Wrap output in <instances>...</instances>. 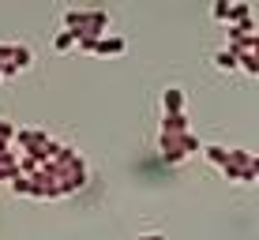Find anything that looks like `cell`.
<instances>
[{
	"instance_id": "7a4b0ae2",
	"label": "cell",
	"mask_w": 259,
	"mask_h": 240,
	"mask_svg": "<svg viewBox=\"0 0 259 240\" xmlns=\"http://www.w3.org/2000/svg\"><path fill=\"white\" fill-rule=\"evenodd\" d=\"M259 173V158L248 154V150H229L226 165H222V176L226 180H240V184H252Z\"/></svg>"
},
{
	"instance_id": "2e32d148",
	"label": "cell",
	"mask_w": 259,
	"mask_h": 240,
	"mask_svg": "<svg viewBox=\"0 0 259 240\" xmlns=\"http://www.w3.org/2000/svg\"><path fill=\"white\" fill-rule=\"evenodd\" d=\"M210 12H214V19H226V12H229V0H218V4H214Z\"/></svg>"
},
{
	"instance_id": "ba28073f",
	"label": "cell",
	"mask_w": 259,
	"mask_h": 240,
	"mask_svg": "<svg viewBox=\"0 0 259 240\" xmlns=\"http://www.w3.org/2000/svg\"><path fill=\"white\" fill-rule=\"evenodd\" d=\"M226 19H229V26H244V23H252V4H248V0H237V4H229Z\"/></svg>"
},
{
	"instance_id": "7c38bea8",
	"label": "cell",
	"mask_w": 259,
	"mask_h": 240,
	"mask_svg": "<svg viewBox=\"0 0 259 240\" xmlns=\"http://www.w3.org/2000/svg\"><path fill=\"white\" fill-rule=\"evenodd\" d=\"M199 150H203V158H207L210 165H218V169L226 165V158H229V150H226V147H218V143H210V147H199Z\"/></svg>"
},
{
	"instance_id": "52a82bcc",
	"label": "cell",
	"mask_w": 259,
	"mask_h": 240,
	"mask_svg": "<svg viewBox=\"0 0 259 240\" xmlns=\"http://www.w3.org/2000/svg\"><path fill=\"white\" fill-rule=\"evenodd\" d=\"M188 128V113H162V135H181Z\"/></svg>"
},
{
	"instance_id": "3957f363",
	"label": "cell",
	"mask_w": 259,
	"mask_h": 240,
	"mask_svg": "<svg viewBox=\"0 0 259 240\" xmlns=\"http://www.w3.org/2000/svg\"><path fill=\"white\" fill-rule=\"evenodd\" d=\"M158 143H162V158H165L169 165L184 162V158H192L195 150H199V139H195L192 131H181V135H162Z\"/></svg>"
},
{
	"instance_id": "8fae6325",
	"label": "cell",
	"mask_w": 259,
	"mask_h": 240,
	"mask_svg": "<svg viewBox=\"0 0 259 240\" xmlns=\"http://www.w3.org/2000/svg\"><path fill=\"white\" fill-rule=\"evenodd\" d=\"M210 64L218 68V72H237V53L226 45V49H218V53L210 57Z\"/></svg>"
},
{
	"instance_id": "4fadbf2b",
	"label": "cell",
	"mask_w": 259,
	"mask_h": 240,
	"mask_svg": "<svg viewBox=\"0 0 259 240\" xmlns=\"http://www.w3.org/2000/svg\"><path fill=\"white\" fill-rule=\"evenodd\" d=\"M237 68H244L248 75L259 72V53H237Z\"/></svg>"
},
{
	"instance_id": "e0dca14e",
	"label": "cell",
	"mask_w": 259,
	"mask_h": 240,
	"mask_svg": "<svg viewBox=\"0 0 259 240\" xmlns=\"http://www.w3.org/2000/svg\"><path fill=\"white\" fill-rule=\"evenodd\" d=\"M136 240H165L162 233H147V236H136Z\"/></svg>"
},
{
	"instance_id": "30bf717a",
	"label": "cell",
	"mask_w": 259,
	"mask_h": 240,
	"mask_svg": "<svg viewBox=\"0 0 259 240\" xmlns=\"http://www.w3.org/2000/svg\"><path fill=\"white\" fill-rule=\"evenodd\" d=\"M19 173V150H0V180H12Z\"/></svg>"
},
{
	"instance_id": "6da1fadb",
	"label": "cell",
	"mask_w": 259,
	"mask_h": 240,
	"mask_svg": "<svg viewBox=\"0 0 259 240\" xmlns=\"http://www.w3.org/2000/svg\"><path fill=\"white\" fill-rule=\"evenodd\" d=\"M64 30L75 34V41H94L109 34V12L105 8H68L64 12Z\"/></svg>"
},
{
	"instance_id": "9c48e42d",
	"label": "cell",
	"mask_w": 259,
	"mask_h": 240,
	"mask_svg": "<svg viewBox=\"0 0 259 240\" xmlns=\"http://www.w3.org/2000/svg\"><path fill=\"white\" fill-rule=\"evenodd\" d=\"M162 109L165 113H184V90L181 86H165L162 90Z\"/></svg>"
},
{
	"instance_id": "9a60e30c",
	"label": "cell",
	"mask_w": 259,
	"mask_h": 240,
	"mask_svg": "<svg viewBox=\"0 0 259 240\" xmlns=\"http://www.w3.org/2000/svg\"><path fill=\"white\" fill-rule=\"evenodd\" d=\"M12 139H15V124H12V120H0V143L8 147Z\"/></svg>"
},
{
	"instance_id": "277c9868",
	"label": "cell",
	"mask_w": 259,
	"mask_h": 240,
	"mask_svg": "<svg viewBox=\"0 0 259 240\" xmlns=\"http://www.w3.org/2000/svg\"><path fill=\"white\" fill-rule=\"evenodd\" d=\"M30 64H34V49L26 45V41H12V57H8V64L0 68V79L15 75V72H26Z\"/></svg>"
},
{
	"instance_id": "8992f818",
	"label": "cell",
	"mask_w": 259,
	"mask_h": 240,
	"mask_svg": "<svg viewBox=\"0 0 259 240\" xmlns=\"http://www.w3.org/2000/svg\"><path fill=\"white\" fill-rule=\"evenodd\" d=\"M124 49H128V38H120V34H102L91 45V53H102V57H120Z\"/></svg>"
},
{
	"instance_id": "5bb4252c",
	"label": "cell",
	"mask_w": 259,
	"mask_h": 240,
	"mask_svg": "<svg viewBox=\"0 0 259 240\" xmlns=\"http://www.w3.org/2000/svg\"><path fill=\"white\" fill-rule=\"evenodd\" d=\"M71 45H75V34H71V30H60L57 38H53V49H60V53L71 49Z\"/></svg>"
},
{
	"instance_id": "5b68a950",
	"label": "cell",
	"mask_w": 259,
	"mask_h": 240,
	"mask_svg": "<svg viewBox=\"0 0 259 240\" xmlns=\"http://www.w3.org/2000/svg\"><path fill=\"white\" fill-rule=\"evenodd\" d=\"M15 143H19L23 154H34V150H41L49 143V131H41V128H15Z\"/></svg>"
}]
</instances>
